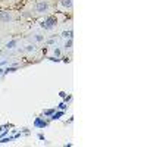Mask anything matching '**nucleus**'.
I'll return each instance as SVG.
<instances>
[{
    "label": "nucleus",
    "mask_w": 147,
    "mask_h": 147,
    "mask_svg": "<svg viewBox=\"0 0 147 147\" xmlns=\"http://www.w3.org/2000/svg\"><path fill=\"white\" fill-rule=\"evenodd\" d=\"M53 12H56V0H34L24 7L22 15L37 19L53 15Z\"/></svg>",
    "instance_id": "f257e3e1"
},
{
    "label": "nucleus",
    "mask_w": 147,
    "mask_h": 147,
    "mask_svg": "<svg viewBox=\"0 0 147 147\" xmlns=\"http://www.w3.org/2000/svg\"><path fill=\"white\" fill-rule=\"evenodd\" d=\"M41 30L44 31H53L56 27H57V18L55 15H49V16H44L40 22V25H38Z\"/></svg>",
    "instance_id": "f03ea898"
},
{
    "label": "nucleus",
    "mask_w": 147,
    "mask_h": 147,
    "mask_svg": "<svg viewBox=\"0 0 147 147\" xmlns=\"http://www.w3.org/2000/svg\"><path fill=\"white\" fill-rule=\"evenodd\" d=\"M19 15L16 13L15 10H2L0 12V24H9V22H13L16 21Z\"/></svg>",
    "instance_id": "7ed1b4c3"
},
{
    "label": "nucleus",
    "mask_w": 147,
    "mask_h": 147,
    "mask_svg": "<svg viewBox=\"0 0 147 147\" xmlns=\"http://www.w3.org/2000/svg\"><path fill=\"white\" fill-rule=\"evenodd\" d=\"M56 10L68 13L74 10V2L72 0H56Z\"/></svg>",
    "instance_id": "20e7f679"
},
{
    "label": "nucleus",
    "mask_w": 147,
    "mask_h": 147,
    "mask_svg": "<svg viewBox=\"0 0 147 147\" xmlns=\"http://www.w3.org/2000/svg\"><path fill=\"white\" fill-rule=\"evenodd\" d=\"M38 28H40V27H38ZM31 40H32V43H43V41L46 40V35H44V32L41 31V28H40V31L31 32Z\"/></svg>",
    "instance_id": "39448f33"
},
{
    "label": "nucleus",
    "mask_w": 147,
    "mask_h": 147,
    "mask_svg": "<svg viewBox=\"0 0 147 147\" xmlns=\"http://www.w3.org/2000/svg\"><path fill=\"white\" fill-rule=\"evenodd\" d=\"M22 52L24 53H28V55H32L37 52V44L35 43H27L25 46L22 47Z\"/></svg>",
    "instance_id": "423d86ee"
},
{
    "label": "nucleus",
    "mask_w": 147,
    "mask_h": 147,
    "mask_svg": "<svg viewBox=\"0 0 147 147\" xmlns=\"http://www.w3.org/2000/svg\"><path fill=\"white\" fill-rule=\"evenodd\" d=\"M18 43H19L18 40H13V41H10V43H7V44H6L5 47L7 49V50H12V49H13V47H15V46H16Z\"/></svg>",
    "instance_id": "0eeeda50"
},
{
    "label": "nucleus",
    "mask_w": 147,
    "mask_h": 147,
    "mask_svg": "<svg viewBox=\"0 0 147 147\" xmlns=\"http://www.w3.org/2000/svg\"><path fill=\"white\" fill-rule=\"evenodd\" d=\"M0 2H6L7 3V2H16V0H0Z\"/></svg>",
    "instance_id": "6e6552de"
},
{
    "label": "nucleus",
    "mask_w": 147,
    "mask_h": 147,
    "mask_svg": "<svg viewBox=\"0 0 147 147\" xmlns=\"http://www.w3.org/2000/svg\"><path fill=\"white\" fill-rule=\"evenodd\" d=\"M0 46H2V41H0Z\"/></svg>",
    "instance_id": "1a4fd4ad"
}]
</instances>
